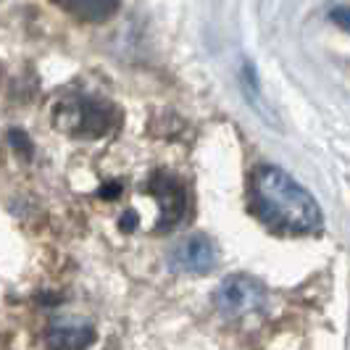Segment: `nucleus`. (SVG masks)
<instances>
[{"label": "nucleus", "instance_id": "obj_9", "mask_svg": "<svg viewBox=\"0 0 350 350\" xmlns=\"http://www.w3.org/2000/svg\"><path fill=\"white\" fill-rule=\"evenodd\" d=\"M135 227H137V216H135L132 211H126V213L122 216V229L124 232H132Z\"/></svg>", "mask_w": 350, "mask_h": 350}, {"label": "nucleus", "instance_id": "obj_10", "mask_svg": "<svg viewBox=\"0 0 350 350\" xmlns=\"http://www.w3.org/2000/svg\"><path fill=\"white\" fill-rule=\"evenodd\" d=\"M122 193V185H108V190H100V195L103 198H113V195Z\"/></svg>", "mask_w": 350, "mask_h": 350}, {"label": "nucleus", "instance_id": "obj_8", "mask_svg": "<svg viewBox=\"0 0 350 350\" xmlns=\"http://www.w3.org/2000/svg\"><path fill=\"white\" fill-rule=\"evenodd\" d=\"M8 137H11V142H14V150H21L24 156H29V153H32V148H29L32 142L27 140V135H24L21 129H14V132H11Z\"/></svg>", "mask_w": 350, "mask_h": 350}, {"label": "nucleus", "instance_id": "obj_7", "mask_svg": "<svg viewBox=\"0 0 350 350\" xmlns=\"http://www.w3.org/2000/svg\"><path fill=\"white\" fill-rule=\"evenodd\" d=\"M55 3L85 21H103L119 8V0H55Z\"/></svg>", "mask_w": 350, "mask_h": 350}, {"label": "nucleus", "instance_id": "obj_3", "mask_svg": "<svg viewBox=\"0 0 350 350\" xmlns=\"http://www.w3.org/2000/svg\"><path fill=\"white\" fill-rule=\"evenodd\" d=\"M266 300H269L266 287L247 274H232L213 293V306L219 308V314L229 319L256 314L266 306Z\"/></svg>", "mask_w": 350, "mask_h": 350}, {"label": "nucleus", "instance_id": "obj_5", "mask_svg": "<svg viewBox=\"0 0 350 350\" xmlns=\"http://www.w3.org/2000/svg\"><path fill=\"white\" fill-rule=\"evenodd\" d=\"M219 263V250L206 234H190L169 253V269L174 274H208Z\"/></svg>", "mask_w": 350, "mask_h": 350}, {"label": "nucleus", "instance_id": "obj_6", "mask_svg": "<svg viewBox=\"0 0 350 350\" xmlns=\"http://www.w3.org/2000/svg\"><path fill=\"white\" fill-rule=\"evenodd\" d=\"M92 340V327L77 319H61L48 329V350H88Z\"/></svg>", "mask_w": 350, "mask_h": 350}, {"label": "nucleus", "instance_id": "obj_11", "mask_svg": "<svg viewBox=\"0 0 350 350\" xmlns=\"http://www.w3.org/2000/svg\"><path fill=\"white\" fill-rule=\"evenodd\" d=\"M334 16H337V24H340V27H342V29H345V27H348V21H345V16H348V11H345V8H340V11H337V14H334Z\"/></svg>", "mask_w": 350, "mask_h": 350}, {"label": "nucleus", "instance_id": "obj_4", "mask_svg": "<svg viewBox=\"0 0 350 350\" xmlns=\"http://www.w3.org/2000/svg\"><path fill=\"white\" fill-rule=\"evenodd\" d=\"M148 193L156 198L158 211H161L156 221V232H172L176 224L185 221V216H187V187L179 176L158 169L148 182Z\"/></svg>", "mask_w": 350, "mask_h": 350}, {"label": "nucleus", "instance_id": "obj_1", "mask_svg": "<svg viewBox=\"0 0 350 350\" xmlns=\"http://www.w3.org/2000/svg\"><path fill=\"white\" fill-rule=\"evenodd\" d=\"M247 206L253 216L282 234H311L321 229V208L290 174L261 163L250 176Z\"/></svg>", "mask_w": 350, "mask_h": 350}, {"label": "nucleus", "instance_id": "obj_2", "mask_svg": "<svg viewBox=\"0 0 350 350\" xmlns=\"http://www.w3.org/2000/svg\"><path fill=\"white\" fill-rule=\"evenodd\" d=\"M119 122H122V113L116 105L100 98H85V95L74 100H64L61 108L55 111V126H61L64 132L82 137V140L105 137L111 129H116Z\"/></svg>", "mask_w": 350, "mask_h": 350}]
</instances>
